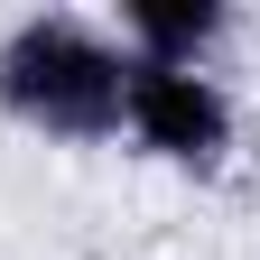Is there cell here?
<instances>
[{
	"label": "cell",
	"mask_w": 260,
	"mask_h": 260,
	"mask_svg": "<svg viewBox=\"0 0 260 260\" xmlns=\"http://www.w3.org/2000/svg\"><path fill=\"white\" fill-rule=\"evenodd\" d=\"M121 84H130V56L112 38V19H93V10H28L0 28V121L28 140L112 149Z\"/></svg>",
	"instance_id": "1"
},
{
	"label": "cell",
	"mask_w": 260,
	"mask_h": 260,
	"mask_svg": "<svg viewBox=\"0 0 260 260\" xmlns=\"http://www.w3.org/2000/svg\"><path fill=\"white\" fill-rule=\"evenodd\" d=\"M121 140H130V158H149V168L214 186L242 158V103H233L223 75L130 65V84H121Z\"/></svg>",
	"instance_id": "2"
},
{
	"label": "cell",
	"mask_w": 260,
	"mask_h": 260,
	"mask_svg": "<svg viewBox=\"0 0 260 260\" xmlns=\"http://www.w3.org/2000/svg\"><path fill=\"white\" fill-rule=\"evenodd\" d=\"M233 0H121L112 38L130 65H177V75H214L233 47Z\"/></svg>",
	"instance_id": "3"
}]
</instances>
